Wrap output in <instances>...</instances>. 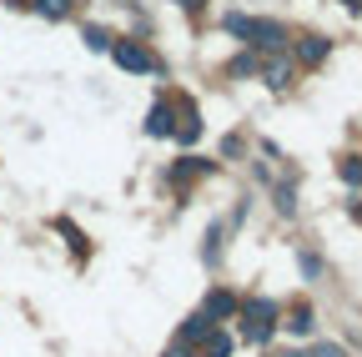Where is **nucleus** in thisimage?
I'll use <instances>...</instances> for the list:
<instances>
[{"instance_id":"obj_1","label":"nucleus","mask_w":362,"mask_h":357,"mask_svg":"<svg viewBox=\"0 0 362 357\" xmlns=\"http://www.w3.org/2000/svg\"><path fill=\"white\" fill-rule=\"evenodd\" d=\"M226 30H232V35H242V40H252V46H262V51H282V46H287V30H282L277 21L226 16Z\"/></svg>"},{"instance_id":"obj_2","label":"nucleus","mask_w":362,"mask_h":357,"mask_svg":"<svg viewBox=\"0 0 362 357\" xmlns=\"http://www.w3.org/2000/svg\"><path fill=\"white\" fill-rule=\"evenodd\" d=\"M111 56H116L121 71H156V56H151L146 46H136V40H116Z\"/></svg>"},{"instance_id":"obj_3","label":"nucleus","mask_w":362,"mask_h":357,"mask_svg":"<svg viewBox=\"0 0 362 357\" xmlns=\"http://www.w3.org/2000/svg\"><path fill=\"white\" fill-rule=\"evenodd\" d=\"M232 312H237V297H232V292H211V297H206V307H202V317H211V322H226Z\"/></svg>"},{"instance_id":"obj_4","label":"nucleus","mask_w":362,"mask_h":357,"mask_svg":"<svg viewBox=\"0 0 362 357\" xmlns=\"http://www.w3.org/2000/svg\"><path fill=\"white\" fill-rule=\"evenodd\" d=\"M171 131H176L171 106H151V116H146V136H171Z\"/></svg>"},{"instance_id":"obj_5","label":"nucleus","mask_w":362,"mask_h":357,"mask_svg":"<svg viewBox=\"0 0 362 357\" xmlns=\"http://www.w3.org/2000/svg\"><path fill=\"white\" fill-rule=\"evenodd\" d=\"M272 332H277V327H272V317H252V322H242V337H247V342H257V347H262V342H272Z\"/></svg>"},{"instance_id":"obj_6","label":"nucleus","mask_w":362,"mask_h":357,"mask_svg":"<svg viewBox=\"0 0 362 357\" xmlns=\"http://www.w3.org/2000/svg\"><path fill=\"white\" fill-rule=\"evenodd\" d=\"M202 347H206V357H232V337H226L221 327H211V332L202 337Z\"/></svg>"},{"instance_id":"obj_7","label":"nucleus","mask_w":362,"mask_h":357,"mask_svg":"<svg viewBox=\"0 0 362 357\" xmlns=\"http://www.w3.org/2000/svg\"><path fill=\"white\" fill-rule=\"evenodd\" d=\"M262 76H267V86H272V91H282V86L292 81V66L277 56V61H267V71H262Z\"/></svg>"},{"instance_id":"obj_8","label":"nucleus","mask_w":362,"mask_h":357,"mask_svg":"<svg viewBox=\"0 0 362 357\" xmlns=\"http://www.w3.org/2000/svg\"><path fill=\"white\" fill-rule=\"evenodd\" d=\"M216 322L211 317H202V312H197V317H187V327H181V342H202L206 332H211Z\"/></svg>"},{"instance_id":"obj_9","label":"nucleus","mask_w":362,"mask_h":357,"mask_svg":"<svg viewBox=\"0 0 362 357\" xmlns=\"http://www.w3.org/2000/svg\"><path fill=\"white\" fill-rule=\"evenodd\" d=\"M297 56H302L307 66H317V61H322V56H327V40H317V35H307V40H302V46H297Z\"/></svg>"},{"instance_id":"obj_10","label":"nucleus","mask_w":362,"mask_h":357,"mask_svg":"<svg viewBox=\"0 0 362 357\" xmlns=\"http://www.w3.org/2000/svg\"><path fill=\"white\" fill-rule=\"evenodd\" d=\"M35 11H40L45 21H61V16L71 11V0H35Z\"/></svg>"},{"instance_id":"obj_11","label":"nucleus","mask_w":362,"mask_h":357,"mask_svg":"<svg viewBox=\"0 0 362 357\" xmlns=\"http://www.w3.org/2000/svg\"><path fill=\"white\" fill-rule=\"evenodd\" d=\"M86 46H90V51H111V35H106L101 25H86Z\"/></svg>"},{"instance_id":"obj_12","label":"nucleus","mask_w":362,"mask_h":357,"mask_svg":"<svg viewBox=\"0 0 362 357\" xmlns=\"http://www.w3.org/2000/svg\"><path fill=\"white\" fill-rule=\"evenodd\" d=\"M247 317H277V302H267V297H252V302H247Z\"/></svg>"},{"instance_id":"obj_13","label":"nucleus","mask_w":362,"mask_h":357,"mask_svg":"<svg viewBox=\"0 0 362 357\" xmlns=\"http://www.w3.org/2000/svg\"><path fill=\"white\" fill-rule=\"evenodd\" d=\"M342 182L362 187V161H357V156H342Z\"/></svg>"},{"instance_id":"obj_14","label":"nucleus","mask_w":362,"mask_h":357,"mask_svg":"<svg viewBox=\"0 0 362 357\" xmlns=\"http://www.w3.org/2000/svg\"><path fill=\"white\" fill-rule=\"evenodd\" d=\"M292 332H312V312L307 307H292V322H287Z\"/></svg>"},{"instance_id":"obj_15","label":"nucleus","mask_w":362,"mask_h":357,"mask_svg":"<svg viewBox=\"0 0 362 357\" xmlns=\"http://www.w3.org/2000/svg\"><path fill=\"white\" fill-rule=\"evenodd\" d=\"M312 357H347V352H342L337 342H317V347H312Z\"/></svg>"},{"instance_id":"obj_16","label":"nucleus","mask_w":362,"mask_h":357,"mask_svg":"<svg viewBox=\"0 0 362 357\" xmlns=\"http://www.w3.org/2000/svg\"><path fill=\"white\" fill-rule=\"evenodd\" d=\"M161 357H187V347H171V352H161Z\"/></svg>"},{"instance_id":"obj_17","label":"nucleus","mask_w":362,"mask_h":357,"mask_svg":"<svg viewBox=\"0 0 362 357\" xmlns=\"http://www.w3.org/2000/svg\"><path fill=\"white\" fill-rule=\"evenodd\" d=\"M181 6H187V11H197V6H202V0H181Z\"/></svg>"},{"instance_id":"obj_18","label":"nucleus","mask_w":362,"mask_h":357,"mask_svg":"<svg viewBox=\"0 0 362 357\" xmlns=\"http://www.w3.org/2000/svg\"><path fill=\"white\" fill-rule=\"evenodd\" d=\"M357 221H362V201H357Z\"/></svg>"},{"instance_id":"obj_19","label":"nucleus","mask_w":362,"mask_h":357,"mask_svg":"<svg viewBox=\"0 0 362 357\" xmlns=\"http://www.w3.org/2000/svg\"><path fill=\"white\" fill-rule=\"evenodd\" d=\"M287 357H307V352H287Z\"/></svg>"}]
</instances>
